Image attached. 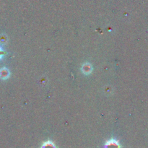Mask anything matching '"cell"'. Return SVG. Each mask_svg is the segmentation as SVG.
Segmentation results:
<instances>
[{"label": "cell", "instance_id": "6da1fadb", "mask_svg": "<svg viewBox=\"0 0 148 148\" xmlns=\"http://www.w3.org/2000/svg\"><path fill=\"white\" fill-rule=\"evenodd\" d=\"M104 148H121V145L116 140L111 139L105 143Z\"/></svg>", "mask_w": 148, "mask_h": 148}, {"label": "cell", "instance_id": "7a4b0ae2", "mask_svg": "<svg viewBox=\"0 0 148 148\" xmlns=\"http://www.w3.org/2000/svg\"><path fill=\"white\" fill-rule=\"evenodd\" d=\"M92 70V67L90 64L85 63L82 65V71L85 75H89L91 73Z\"/></svg>", "mask_w": 148, "mask_h": 148}, {"label": "cell", "instance_id": "3957f363", "mask_svg": "<svg viewBox=\"0 0 148 148\" xmlns=\"http://www.w3.org/2000/svg\"><path fill=\"white\" fill-rule=\"evenodd\" d=\"M41 148H56V146L51 141H46L42 145Z\"/></svg>", "mask_w": 148, "mask_h": 148}, {"label": "cell", "instance_id": "277c9868", "mask_svg": "<svg viewBox=\"0 0 148 148\" xmlns=\"http://www.w3.org/2000/svg\"><path fill=\"white\" fill-rule=\"evenodd\" d=\"M10 75V72L7 70V69H2L0 71V76H1V78H4V79H6Z\"/></svg>", "mask_w": 148, "mask_h": 148}, {"label": "cell", "instance_id": "5b68a950", "mask_svg": "<svg viewBox=\"0 0 148 148\" xmlns=\"http://www.w3.org/2000/svg\"><path fill=\"white\" fill-rule=\"evenodd\" d=\"M3 55H4V51H3V49L0 47V59L3 57Z\"/></svg>", "mask_w": 148, "mask_h": 148}]
</instances>
